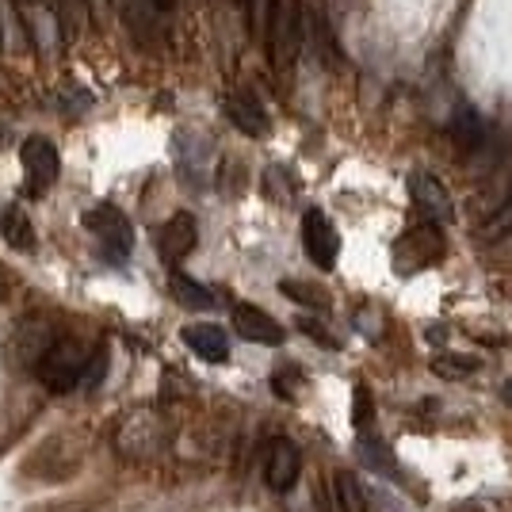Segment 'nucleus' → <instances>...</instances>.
Returning <instances> with one entry per match:
<instances>
[{
  "instance_id": "423d86ee",
  "label": "nucleus",
  "mask_w": 512,
  "mask_h": 512,
  "mask_svg": "<svg viewBox=\"0 0 512 512\" xmlns=\"http://www.w3.org/2000/svg\"><path fill=\"white\" fill-rule=\"evenodd\" d=\"M85 226L88 234L100 241V249H104V256L111 264H123L130 256V249H134V230H130L127 214L119 211V207H111V203L92 207L85 214Z\"/></svg>"
},
{
  "instance_id": "5701e85b",
  "label": "nucleus",
  "mask_w": 512,
  "mask_h": 512,
  "mask_svg": "<svg viewBox=\"0 0 512 512\" xmlns=\"http://www.w3.org/2000/svg\"><path fill=\"white\" fill-rule=\"evenodd\" d=\"M107 379V348L104 344H96V352H92V363H88V375H85V386L81 390H96V386Z\"/></svg>"
},
{
  "instance_id": "f257e3e1",
  "label": "nucleus",
  "mask_w": 512,
  "mask_h": 512,
  "mask_svg": "<svg viewBox=\"0 0 512 512\" xmlns=\"http://www.w3.org/2000/svg\"><path fill=\"white\" fill-rule=\"evenodd\" d=\"M302 46H306V8H302V0H276L268 31H264V50H268V62L279 77H287L295 69Z\"/></svg>"
},
{
  "instance_id": "f3484780",
  "label": "nucleus",
  "mask_w": 512,
  "mask_h": 512,
  "mask_svg": "<svg viewBox=\"0 0 512 512\" xmlns=\"http://www.w3.org/2000/svg\"><path fill=\"white\" fill-rule=\"evenodd\" d=\"M169 291H172V299L180 302V306H188V310H211V306H214L211 291H207L199 279L184 276V272H172Z\"/></svg>"
},
{
  "instance_id": "412c9836",
  "label": "nucleus",
  "mask_w": 512,
  "mask_h": 512,
  "mask_svg": "<svg viewBox=\"0 0 512 512\" xmlns=\"http://www.w3.org/2000/svg\"><path fill=\"white\" fill-rule=\"evenodd\" d=\"M371 421H375V406H371V390L367 386H356V398H352V425L356 432H371Z\"/></svg>"
},
{
  "instance_id": "4be33fe9",
  "label": "nucleus",
  "mask_w": 512,
  "mask_h": 512,
  "mask_svg": "<svg viewBox=\"0 0 512 512\" xmlns=\"http://www.w3.org/2000/svg\"><path fill=\"white\" fill-rule=\"evenodd\" d=\"M279 291H283L287 299L306 302V306H325V295H321V291H314L310 283H299V279H283V283H279Z\"/></svg>"
},
{
  "instance_id": "9d476101",
  "label": "nucleus",
  "mask_w": 512,
  "mask_h": 512,
  "mask_svg": "<svg viewBox=\"0 0 512 512\" xmlns=\"http://www.w3.org/2000/svg\"><path fill=\"white\" fill-rule=\"evenodd\" d=\"M299 470H302V455L295 448V440L272 436L268 448H264V482H268V490L287 493L299 482Z\"/></svg>"
},
{
  "instance_id": "2eb2a0df",
  "label": "nucleus",
  "mask_w": 512,
  "mask_h": 512,
  "mask_svg": "<svg viewBox=\"0 0 512 512\" xmlns=\"http://www.w3.org/2000/svg\"><path fill=\"white\" fill-rule=\"evenodd\" d=\"M184 344L192 348L199 360L207 363H226L230 360V337H226V329L222 325H188L184 329Z\"/></svg>"
},
{
  "instance_id": "6e6552de",
  "label": "nucleus",
  "mask_w": 512,
  "mask_h": 512,
  "mask_svg": "<svg viewBox=\"0 0 512 512\" xmlns=\"http://www.w3.org/2000/svg\"><path fill=\"white\" fill-rule=\"evenodd\" d=\"M444 256V234H440V226H413L406 234L398 237V245H394V264H398V272H413V268H428V264H436Z\"/></svg>"
},
{
  "instance_id": "393cba45",
  "label": "nucleus",
  "mask_w": 512,
  "mask_h": 512,
  "mask_svg": "<svg viewBox=\"0 0 512 512\" xmlns=\"http://www.w3.org/2000/svg\"><path fill=\"white\" fill-rule=\"evenodd\" d=\"M4 295H8V272L0 268V299H4Z\"/></svg>"
},
{
  "instance_id": "9b49d317",
  "label": "nucleus",
  "mask_w": 512,
  "mask_h": 512,
  "mask_svg": "<svg viewBox=\"0 0 512 512\" xmlns=\"http://www.w3.org/2000/svg\"><path fill=\"white\" fill-rule=\"evenodd\" d=\"M222 111H226V119H230L241 134H249V138H264V134L272 130V115H268V107L260 104V96H256L253 88H234V92H226Z\"/></svg>"
},
{
  "instance_id": "b1692460",
  "label": "nucleus",
  "mask_w": 512,
  "mask_h": 512,
  "mask_svg": "<svg viewBox=\"0 0 512 512\" xmlns=\"http://www.w3.org/2000/svg\"><path fill=\"white\" fill-rule=\"evenodd\" d=\"M150 4L157 12H172V8H176V0H150Z\"/></svg>"
},
{
  "instance_id": "39448f33",
  "label": "nucleus",
  "mask_w": 512,
  "mask_h": 512,
  "mask_svg": "<svg viewBox=\"0 0 512 512\" xmlns=\"http://www.w3.org/2000/svg\"><path fill=\"white\" fill-rule=\"evenodd\" d=\"M20 165H23V192H27V199H43L54 188L58 172H62V157L54 150V142H46V138L35 134V138L23 142Z\"/></svg>"
},
{
  "instance_id": "f03ea898",
  "label": "nucleus",
  "mask_w": 512,
  "mask_h": 512,
  "mask_svg": "<svg viewBox=\"0 0 512 512\" xmlns=\"http://www.w3.org/2000/svg\"><path fill=\"white\" fill-rule=\"evenodd\" d=\"M92 352L85 341L77 337H58V344L46 352V360L39 363V383L50 390V394H69V390H81L88 375V363H92Z\"/></svg>"
},
{
  "instance_id": "7ed1b4c3",
  "label": "nucleus",
  "mask_w": 512,
  "mask_h": 512,
  "mask_svg": "<svg viewBox=\"0 0 512 512\" xmlns=\"http://www.w3.org/2000/svg\"><path fill=\"white\" fill-rule=\"evenodd\" d=\"M165 448V428H161V417L150 413V409H138V413H127L119 425H115V451L123 459H150Z\"/></svg>"
},
{
  "instance_id": "a211bd4d",
  "label": "nucleus",
  "mask_w": 512,
  "mask_h": 512,
  "mask_svg": "<svg viewBox=\"0 0 512 512\" xmlns=\"http://www.w3.org/2000/svg\"><path fill=\"white\" fill-rule=\"evenodd\" d=\"M0 234H4V241H8L12 249H20V253H31V249H35V230H31L27 214L16 211V207L0 214Z\"/></svg>"
},
{
  "instance_id": "4468645a",
  "label": "nucleus",
  "mask_w": 512,
  "mask_h": 512,
  "mask_svg": "<svg viewBox=\"0 0 512 512\" xmlns=\"http://www.w3.org/2000/svg\"><path fill=\"white\" fill-rule=\"evenodd\" d=\"M234 329L253 344H283V325L268 310L249 306V302H237L234 306Z\"/></svg>"
},
{
  "instance_id": "f8f14e48",
  "label": "nucleus",
  "mask_w": 512,
  "mask_h": 512,
  "mask_svg": "<svg viewBox=\"0 0 512 512\" xmlns=\"http://www.w3.org/2000/svg\"><path fill=\"white\" fill-rule=\"evenodd\" d=\"M409 199H413V207H417V214H425L428 226H444V222H451V195L448 188L432 176V172H413L409 176Z\"/></svg>"
},
{
  "instance_id": "20e7f679",
  "label": "nucleus",
  "mask_w": 512,
  "mask_h": 512,
  "mask_svg": "<svg viewBox=\"0 0 512 512\" xmlns=\"http://www.w3.org/2000/svg\"><path fill=\"white\" fill-rule=\"evenodd\" d=\"M81 463H85V440L58 436V440H46L43 448L27 459L23 474L35 482H65Z\"/></svg>"
},
{
  "instance_id": "ddd939ff",
  "label": "nucleus",
  "mask_w": 512,
  "mask_h": 512,
  "mask_svg": "<svg viewBox=\"0 0 512 512\" xmlns=\"http://www.w3.org/2000/svg\"><path fill=\"white\" fill-rule=\"evenodd\" d=\"M195 245H199V222L188 211L172 214L169 222L161 226V234H157V253L169 264H180Z\"/></svg>"
},
{
  "instance_id": "aec40b11",
  "label": "nucleus",
  "mask_w": 512,
  "mask_h": 512,
  "mask_svg": "<svg viewBox=\"0 0 512 512\" xmlns=\"http://www.w3.org/2000/svg\"><path fill=\"white\" fill-rule=\"evenodd\" d=\"M432 371L440 379H467V375L478 371V360L474 356H459V352H444V356L432 360Z\"/></svg>"
},
{
  "instance_id": "dca6fc26",
  "label": "nucleus",
  "mask_w": 512,
  "mask_h": 512,
  "mask_svg": "<svg viewBox=\"0 0 512 512\" xmlns=\"http://www.w3.org/2000/svg\"><path fill=\"white\" fill-rule=\"evenodd\" d=\"M482 130H486V123H482V115H478L474 107L455 104V111H451V138H455L463 150H474V146L482 142Z\"/></svg>"
},
{
  "instance_id": "6ab92c4d",
  "label": "nucleus",
  "mask_w": 512,
  "mask_h": 512,
  "mask_svg": "<svg viewBox=\"0 0 512 512\" xmlns=\"http://www.w3.org/2000/svg\"><path fill=\"white\" fill-rule=\"evenodd\" d=\"M333 505H337V512H367L356 474H348V470L333 474Z\"/></svg>"
},
{
  "instance_id": "0eeeda50",
  "label": "nucleus",
  "mask_w": 512,
  "mask_h": 512,
  "mask_svg": "<svg viewBox=\"0 0 512 512\" xmlns=\"http://www.w3.org/2000/svg\"><path fill=\"white\" fill-rule=\"evenodd\" d=\"M58 329L50 325L46 318L39 314H31V318H23L16 325V333H12V341H8V360L16 363V367H31V371H39V363L46 360V352L58 344Z\"/></svg>"
},
{
  "instance_id": "1a4fd4ad",
  "label": "nucleus",
  "mask_w": 512,
  "mask_h": 512,
  "mask_svg": "<svg viewBox=\"0 0 512 512\" xmlns=\"http://www.w3.org/2000/svg\"><path fill=\"white\" fill-rule=\"evenodd\" d=\"M302 249H306V256L318 264L321 272L337 268V256H341V234H337V226L329 222V214L325 211L302 214Z\"/></svg>"
}]
</instances>
